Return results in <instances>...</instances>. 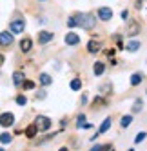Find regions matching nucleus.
<instances>
[{
	"mask_svg": "<svg viewBox=\"0 0 147 151\" xmlns=\"http://www.w3.org/2000/svg\"><path fill=\"white\" fill-rule=\"evenodd\" d=\"M75 20H76V26H82L83 29H93L96 26V18L93 15H76Z\"/></svg>",
	"mask_w": 147,
	"mask_h": 151,
	"instance_id": "obj_1",
	"label": "nucleus"
},
{
	"mask_svg": "<svg viewBox=\"0 0 147 151\" xmlns=\"http://www.w3.org/2000/svg\"><path fill=\"white\" fill-rule=\"evenodd\" d=\"M35 126L40 129V131H47V129L51 127V120L47 116H36V120H35Z\"/></svg>",
	"mask_w": 147,
	"mask_h": 151,
	"instance_id": "obj_2",
	"label": "nucleus"
},
{
	"mask_svg": "<svg viewBox=\"0 0 147 151\" xmlns=\"http://www.w3.org/2000/svg\"><path fill=\"white\" fill-rule=\"evenodd\" d=\"M13 122H15V115L13 113H2L0 115V126L9 127V126H13Z\"/></svg>",
	"mask_w": 147,
	"mask_h": 151,
	"instance_id": "obj_3",
	"label": "nucleus"
},
{
	"mask_svg": "<svg viewBox=\"0 0 147 151\" xmlns=\"http://www.w3.org/2000/svg\"><path fill=\"white\" fill-rule=\"evenodd\" d=\"M11 44H13V35L9 33V31H2V33H0V46L7 47Z\"/></svg>",
	"mask_w": 147,
	"mask_h": 151,
	"instance_id": "obj_4",
	"label": "nucleus"
},
{
	"mask_svg": "<svg viewBox=\"0 0 147 151\" xmlns=\"http://www.w3.org/2000/svg\"><path fill=\"white\" fill-rule=\"evenodd\" d=\"M129 37H134V35H138L140 33V24L138 22H134V20H131L129 26H127V31H125Z\"/></svg>",
	"mask_w": 147,
	"mask_h": 151,
	"instance_id": "obj_5",
	"label": "nucleus"
},
{
	"mask_svg": "<svg viewBox=\"0 0 147 151\" xmlns=\"http://www.w3.org/2000/svg\"><path fill=\"white\" fill-rule=\"evenodd\" d=\"M24 20H15V22L9 24V29H11V33H22L24 31Z\"/></svg>",
	"mask_w": 147,
	"mask_h": 151,
	"instance_id": "obj_6",
	"label": "nucleus"
},
{
	"mask_svg": "<svg viewBox=\"0 0 147 151\" xmlns=\"http://www.w3.org/2000/svg\"><path fill=\"white\" fill-rule=\"evenodd\" d=\"M98 18H102V20H111L113 18V11L109 7H100L98 9Z\"/></svg>",
	"mask_w": 147,
	"mask_h": 151,
	"instance_id": "obj_7",
	"label": "nucleus"
},
{
	"mask_svg": "<svg viewBox=\"0 0 147 151\" xmlns=\"http://www.w3.org/2000/svg\"><path fill=\"white\" fill-rule=\"evenodd\" d=\"M49 40H53V33H49V31H40L38 33V42L40 44H47Z\"/></svg>",
	"mask_w": 147,
	"mask_h": 151,
	"instance_id": "obj_8",
	"label": "nucleus"
},
{
	"mask_svg": "<svg viewBox=\"0 0 147 151\" xmlns=\"http://www.w3.org/2000/svg\"><path fill=\"white\" fill-rule=\"evenodd\" d=\"M78 42H80V37L76 33H67L66 35V44L67 46H76Z\"/></svg>",
	"mask_w": 147,
	"mask_h": 151,
	"instance_id": "obj_9",
	"label": "nucleus"
},
{
	"mask_svg": "<svg viewBox=\"0 0 147 151\" xmlns=\"http://www.w3.org/2000/svg\"><path fill=\"white\" fill-rule=\"evenodd\" d=\"M31 46H33L31 38H22V42H20V49H22L24 53H27V51L31 49Z\"/></svg>",
	"mask_w": 147,
	"mask_h": 151,
	"instance_id": "obj_10",
	"label": "nucleus"
},
{
	"mask_svg": "<svg viewBox=\"0 0 147 151\" xmlns=\"http://www.w3.org/2000/svg\"><path fill=\"white\" fill-rule=\"evenodd\" d=\"M36 133H38V127H36L35 124H31V126H27V127H26V135H27L29 138H33Z\"/></svg>",
	"mask_w": 147,
	"mask_h": 151,
	"instance_id": "obj_11",
	"label": "nucleus"
},
{
	"mask_svg": "<svg viewBox=\"0 0 147 151\" xmlns=\"http://www.w3.org/2000/svg\"><path fill=\"white\" fill-rule=\"evenodd\" d=\"M87 51L89 53H98L100 51V44H98V42H94V40H91L89 44H87Z\"/></svg>",
	"mask_w": 147,
	"mask_h": 151,
	"instance_id": "obj_12",
	"label": "nucleus"
},
{
	"mask_svg": "<svg viewBox=\"0 0 147 151\" xmlns=\"http://www.w3.org/2000/svg\"><path fill=\"white\" fill-rule=\"evenodd\" d=\"M103 69H106V66H103L102 62H96V64H94V68H93V73L96 75V77H100V75L103 73Z\"/></svg>",
	"mask_w": 147,
	"mask_h": 151,
	"instance_id": "obj_13",
	"label": "nucleus"
},
{
	"mask_svg": "<svg viewBox=\"0 0 147 151\" xmlns=\"http://www.w3.org/2000/svg\"><path fill=\"white\" fill-rule=\"evenodd\" d=\"M111 122H113V120H111V118H106V120H103V122H102V126H100V129H98V133H106V131H107V129L111 127Z\"/></svg>",
	"mask_w": 147,
	"mask_h": 151,
	"instance_id": "obj_14",
	"label": "nucleus"
},
{
	"mask_svg": "<svg viewBox=\"0 0 147 151\" xmlns=\"http://www.w3.org/2000/svg\"><path fill=\"white\" fill-rule=\"evenodd\" d=\"M142 73H134V75H131V86H138L140 82H142Z\"/></svg>",
	"mask_w": 147,
	"mask_h": 151,
	"instance_id": "obj_15",
	"label": "nucleus"
},
{
	"mask_svg": "<svg viewBox=\"0 0 147 151\" xmlns=\"http://www.w3.org/2000/svg\"><path fill=\"white\" fill-rule=\"evenodd\" d=\"M13 82H15V86H22L24 75H22V73H15V75H13Z\"/></svg>",
	"mask_w": 147,
	"mask_h": 151,
	"instance_id": "obj_16",
	"label": "nucleus"
},
{
	"mask_svg": "<svg viewBox=\"0 0 147 151\" xmlns=\"http://www.w3.org/2000/svg\"><path fill=\"white\" fill-rule=\"evenodd\" d=\"M40 82L44 84V86H49L51 82H53V78H51L47 73H42V75H40Z\"/></svg>",
	"mask_w": 147,
	"mask_h": 151,
	"instance_id": "obj_17",
	"label": "nucleus"
},
{
	"mask_svg": "<svg viewBox=\"0 0 147 151\" xmlns=\"http://www.w3.org/2000/svg\"><path fill=\"white\" fill-rule=\"evenodd\" d=\"M131 122H133V116H131V115H125V116H122V120H120L122 127H127V126H131Z\"/></svg>",
	"mask_w": 147,
	"mask_h": 151,
	"instance_id": "obj_18",
	"label": "nucleus"
},
{
	"mask_svg": "<svg viewBox=\"0 0 147 151\" xmlns=\"http://www.w3.org/2000/svg\"><path fill=\"white\" fill-rule=\"evenodd\" d=\"M80 88H82V80H80V78H75V80L71 82V89H73V91H78Z\"/></svg>",
	"mask_w": 147,
	"mask_h": 151,
	"instance_id": "obj_19",
	"label": "nucleus"
},
{
	"mask_svg": "<svg viewBox=\"0 0 147 151\" xmlns=\"http://www.w3.org/2000/svg\"><path fill=\"white\" fill-rule=\"evenodd\" d=\"M0 142H2V144H9V142H11V135H9V133H2V135H0Z\"/></svg>",
	"mask_w": 147,
	"mask_h": 151,
	"instance_id": "obj_20",
	"label": "nucleus"
},
{
	"mask_svg": "<svg viewBox=\"0 0 147 151\" xmlns=\"http://www.w3.org/2000/svg\"><path fill=\"white\" fill-rule=\"evenodd\" d=\"M138 47H140V42H136V40H133V42H129V44H127V49L129 51H136Z\"/></svg>",
	"mask_w": 147,
	"mask_h": 151,
	"instance_id": "obj_21",
	"label": "nucleus"
},
{
	"mask_svg": "<svg viewBox=\"0 0 147 151\" xmlns=\"http://www.w3.org/2000/svg\"><path fill=\"white\" fill-rule=\"evenodd\" d=\"M16 104H18V106H26V104H27V99H26L24 95H18V96H16Z\"/></svg>",
	"mask_w": 147,
	"mask_h": 151,
	"instance_id": "obj_22",
	"label": "nucleus"
},
{
	"mask_svg": "<svg viewBox=\"0 0 147 151\" xmlns=\"http://www.w3.org/2000/svg\"><path fill=\"white\" fill-rule=\"evenodd\" d=\"M143 140H145V133H143V131H140L138 135H136V138H134V142H136V144H140V142H143Z\"/></svg>",
	"mask_w": 147,
	"mask_h": 151,
	"instance_id": "obj_23",
	"label": "nucleus"
},
{
	"mask_svg": "<svg viewBox=\"0 0 147 151\" xmlns=\"http://www.w3.org/2000/svg\"><path fill=\"white\" fill-rule=\"evenodd\" d=\"M22 86H24V89H33V88H35V82L26 80V82H22Z\"/></svg>",
	"mask_w": 147,
	"mask_h": 151,
	"instance_id": "obj_24",
	"label": "nucleus"
},
{
	"mask_svg": "<svg viewBox=\"0 0 147 151\" xmlns=\"http://www.w3.org/2000/svg\"><path fill=\"white\" fill-rule=\"evenodd\" d=\"M140 109H142V100H136L134 106H133V111H134V113H138Z\"/></svg>",
	"mask_w": 147,
	"mask_h": 151,
	"instance_id": "obj_25",
	"label": "nucleus"
},
{
	"mask_svg": "<svg viewBox=\"0 0 147 151\" xmlns=\"http://www.w3.org/2000/svg\"><path fill=\"white\" fill-rule=\"evenodd\" d=\"M102 104H103V99H94V100H93V107H96V106L102 107Z\"/></svg>",
	"mask_w": 147,
	"mask_h": 151,
	"instance_id": "obj_26",
	"label": "nucleus"
},
{
	"mask_svg": "<svg viewBox=\"0 0 147 151\" xmlns=\"http://www.w3.org/2000/svg\"><path fill=\"white\" fill-rule=\"evenodd\" d=\"M76 120H78V122H76V126H78V127H82V126H83V120H86V116H83V115H80V116L76 118Z\"/></svg>",
	"mask_w": 147,
	"mask_h": 151,
	"instance_id": "obj_27",
	"label": "nucleus"
},
{
	"mask_svg": "<svg viewBox=\"0 0 147 151\" xmlns=\"http://www.w3.org/2000/svg\"><path fill=\"white\" fill-rule=\"evenodd\" d=\"M67 26H69V27H75V26H76V20H75V17L67 20Z\"/></svg>",
	"mask_w": 147,
	"mask_h": 151,
	"instance_id": "obj_28",
	"label": "nucleus"
},
{
	"mask_svg": "<svg viewBox=\"0 0 147 151\" xmlns=\"http://www.w3.org/2000/svg\"><path fill=\"white\" fill-rule=\"evenodd\" d=\"M127 17H129V13H127V11H122V18H123V20L127 18Z\"/></svg>",
	"mask_w": 147,
	"mask_h": 151,
	"instance_id": "obj_29",
	"label": "nucleus"
},
{
	"mask_svg": "<svg viewBox=\"0 0 147 151\" xmlns=\"http://www.w3.org/2000/svg\"><path fill=\"white\" fill-rule=\"evenodd\" d=\"M4 64V55H0V66Z\"/></svg>",
	"mask_w": 147,
	"mask_h": 151,
	"instance_id": "obj_30",
	"label": "nucleus"
}]
</instances>
